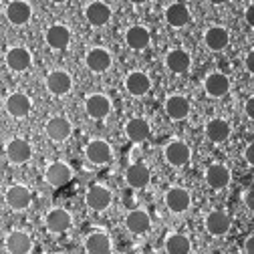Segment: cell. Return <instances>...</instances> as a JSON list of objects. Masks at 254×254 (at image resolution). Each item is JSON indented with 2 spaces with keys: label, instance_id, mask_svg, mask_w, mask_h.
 I'll return each instance as SVG.
<instances>
[{
  "label": "cell",
  "instance_id": "cell-1",
  "mask_svg": "<svg viewBox=\"0 0 254 254\" xmlns=\"http://www.w3.org/2000/svg\"><path fill=\"white\" fill-rule=\"evenodd\" d=\"M45 133L51 141L55 143H63V141H67L73 133V123L67 119V117H63V115H55L51 117L47 123H45Z\"/></svg>",
  "mask_w": 254,
  "mask_h": 254
},
{
  "label": "cell",
  "instance_id": "cell-2",
  "mask_svg": "<svg viewBox=\"0 0 254 254\" xmlns=\"http://www.w3.org/2000/svg\"><path fill=\"white\" fill-rule=\"evenodd\" d=\"M30 200H33V196H30V190L24 184H12V186L6 188V192H4V202L14 212L26 210L30 206Z\"/></svg>",
  "mask_w": 254,
  "mask_h": 254
},
{
  "label": "cell",
  "instance_id": "cell-3",
  "mask_svg": "<svg viewBox=\"0 0 254 254\" xmlns=\"http://www.w3.org/2000/svg\"><path fill=\"white\" fill-rule=\"evenodd\" d=\"M4 151H6V157L8 162L14 164V166H22L26 164L30 157H33V147H30V143L22 137H12L6 141L4 145Z\"/></svg>",
  "mask_w": 254,
  "mask_h": 254
},
{
  "label": "cell",
  "instance_id": "cell-4",
  "mask_svg": "<svg viewBox=\"0 0 254 254\" xmlns=\"http://www.w3.org/2000/svg\"><path fill=\"white\" fill-rule=\"evenodd\" d=\"M45 226L53 234H63L73 226V216L65 208H53L45 216Z\"/></svg>",
  "mask_w": 254,
  "mask_h": 254
},
{
  "label": "cell",
  "instance_id": "cell-5",
  "mask_svg": "<svg viewBox=\"0 0 254 254\" xmlns=\"http://www.w3.org/2000/svg\"><path fill=\"white\" fill-rule=\"evenodd\" d=\"M4 63L12 73H24L33 65V55L24 47H10L4 55Z\"/></svg>",
  "mask_w": 254,
  "mask_h": 254
},
{
  "label": "cell",
  "instance_id": "cell-6",
  "mask_svg": "<svg viewBox=\"0 0 254 254\" xmlns=\"http://www.w3.org/2000/svg\"><path fill=\"white\" fill-rule=\"evenodd\" d=\"M85 155L93 166H105V164L111 162L113 149L105 139H91L85 145Z\"/></svg>",
  "mask_w": 254,
  "mask_h": 254
},
{
  "label": "cell",
  "instance_id": "cell-7",
  "mask_svg": "<svg viewBox=\"0 0 254 254\" xmlns=\"http://www.w3.org/2000/svg\"><path fill=\"white\" fill-rule=\"evenodd\" d=\"M4 16L12 26H24L33 18V6L24 0H12L4 6Z\"/></svg>",
  "mask_w": 254,
  "mask_h": 254
},
{
  "label": "cell",
  "instance_id": "cell-8",
  "mask_svg": "<svg viewBox=\"0 0 254 254\" xmlns=\"http://www.w3.org/2000/svg\"><path fill=\"white\" fill-rule=\"evenodd\" d=\"M85 65L89 71L93 73H105L111 69L113 65V57L107 49L103 47H95V49H89L87 55H85Z\"/></svg>",
  "mask_w": 254,
  "mask_h": 254
},
{
  "label": "cell",
  "instance_id": "cell-9",
  "mask_svg": "<svg viewBox=\"0 0 254 254\" xmlns=\"http://www.w3.org/2000/svg\"><path fill=\"white\" fill-rule=\"evenodd\" d=\"M164 157H166V162L174 168H184L188 162H190V157H192V151H190V145L180 141V139H174L170 141L166 147H164Z\"/></svg>",
  "mask_w": 254,
  "mask_h": 254
},
{
  "label": "cell",
  "instance_id": "cell-10",
  "mask_svg": "<svg viewBox=\"0 0 254 254\" xmlns=\"http://www.w3.org/2000/svg\"><path fill=\"white\" fill-rule=\"evenodd\" d=\"M4 109H6V113H8L10 117H14V119H24V117L30 113V109H33V101H30V97H28L26 93L16 91V93H10L8 97H6Z\"/></svg>",
  "mask_w": 254,
  "mask_h": 254
},
{
  "label": "cell",
  "instance_id": "cell-11",
  "mask_svg": "<svg viewBox=\"0 0 254 254\" xmlns=\"http://www.w3.org/2000/svg\"><path fill=\"white\" fill-rule=\"evenodd\" d=\"M111 192L105 188V186H99V184H95L87 190V194H85V204L89 210H95V212H103L111 206Z\"/></svg>",
  "mask_w": 254,
  "mask_h": 254
},
{
  "label": "cell",
  "instance_id": "cell-12",
  "mask_svg": "<svg viewBox=\"0 0 254 254\" xmlns=\"http://www.w3.org/2000/svg\"><path fill=\"white\" fill-rule=\"evenodd\" d=\"M45 180L53 188H63V186H67L73 180V170L65 162H53L45 170Z\"/></svg>",
  "mask_w": 254,
  "mask_h": 254
},
{
  "label": "cell",
  "instance_id": "cell-13",
  "mask_svg": "<svg viewBox=\"0 0 254 254\" xmlns=\"http://www.w3.org/2000/svg\"><path fill=\"white\" fill-rule=\"evenodd\" d=\"M45 85H47V91L57 95V97H63V95H67L71 89H73V79L67 71L63 69H55L47 75L45 79Z\"/></svg>",
  "mask_w": 254,
  "mask_h": 254
},
{
  "label": "cell",
  "instance_id": "cell-14",
  "mask_svg": "<svg viewBox=\"0 0 254 254\" xmlns=\"http://www.w3.org/2000/svg\"><path fill=\"white\" fill-rule=\"evenodd\" d=\"M85 111L91 119H105L111 113V99L103 93H93L85 99Z\"/></svg>",
  "mask_w": 254,
  "mask_h": 254
},
{
  "label": "cell",
  "instance_id": "cell-15",
  "mask_svg": "<svg viewBox=\"0 0 254 254\" xmlns=\"http://www.w3.org/2000/svg\"><path fill=\"white\" fill-rule=\"evenodd\" d=\"M164 202H166V206H168L170 212L182 214V212H186L190 208V204H192V196H190V192H188L186 188L176 186V188H170L168 192H166Z\"/></svg>",
  "mask_w": 254,
  "mask_h": 254
},
{
  "label": "cell",
  "instance_id": "cell-16",
  "mask_svg": "<svg viewBox=\"0 0 254 254\" xmlns=\"http://www.w3.org/2000/svg\"><path fill=\"white\" fill-rule=\"evenodd\" d=\"M45 41L53 51H65L71 45V30L65 24H51L45 33Z\"/></svg>",
  "mask_w": 254,
  "mask_h": 254
},
{
  "label": "cell",
  "instance_id": "cell-17",
  "mask_svg": "<svg viewBox=\"0 0 254 254\" xmlns=\"http://www.w3.org/2000/svg\"><path fill=\"white\" fill-rule=\"evenodd\" d=\"M4 246L8 254H30L33 252V238L22 230H12L4 238Z\"/></svg>",
  "mask_w": 254,
  "mask_h": 254
},
{
  "label": "cell",
  "instance_id": "cell-18",
  "mask_svg": "<svg viewBox=\"0 0 254 254\" xmlns=\"http://www.w3.org/2000/svg\"><path fill=\"white\" fill-rule=\"evenodd\" d=\"M204 226H206L208 234H212V236H224L232 226V220H230V216L226 212L214 210V212H210L206 216Z\"/></svg>",
  "mask_w": 254,
  "mask_h": 254
},
{
  "label": "cell",
  "instance_id": "cell-19",
  "mask_svg": "<svg viewBox=\"0 0 254 254\" xmlns=\"http://www.w3.org/2000/svg\"><path fill=\"white\" fill-rule=\"evenodd\" d=\"M125 89H127V93H131L133 97H143L151 89V79L143 71H131L125 77Z\"/></svg>",
  "mask_w": 254,
  "mask_h": 254
},
{
  "label": "cell",
  "instance_id": "cell-20",
  "mask_svg": "<svg viewBox=\"0 0 254 254\" xmlns=\"http://www.w3.org/2000/svg\"><path fill=\"white\" fill-rule=\"evenodd\" d=\"M125 182H127V186L133 188V190H143L151 182V172L143 164H131L129 168H127V172H125Z\"/></svg>",
  "mask_w": 254,
  "mask_h": 254
},
{
  "label": "cell",
  "instance_id": "cell-21",
  "mask_svg": "<svg viewBox=\"0 0 254 254\" xmlns=\"http://www.w3.org/2000/svg\"><path fill=\"white\" fill-rule=\"evenodd\" d=\"M111 6L105 2H89L85 6V18L93 26H105L111 20Z\"/></svg>",
  "mask_w": 254,
  "mask_h": 254
},
{
  "label": "cell",
  "instance_id": "cell-22",
  "mask_svg": "<svg viewBox=\"0 0 254 254\" xmlns=\"http://www.w3.org/2000/svg\"><path fill=\"white\" fill-rule=\"evenodd\" d=\"M125 228L131 234H145L151 228V218L145 210H131L125 216Z\"/></svg>",
  "mask_w": 254,
  "mask_h": 254
},
{
  "label": "cell",
  "instance_id": "cell-23",
  "mask_svg": "<svg viewBox=\"0 0 254 254\" xmlns=\"http://www.w3.org/2000/svg\"><path fill=\"white\" fill-rule=\"evenodd\" d=\"M125 43L129 49L133 51H143L149 47L151 43V35H149V30L141 24H135V26H129L127 28V33H125Z\"/></svg>",
  "mask_w": 254,
  "mask_h": 254
},
{
  "label": "cell",
  "instance_id": "cell-24",
  "mask_svg": "<svg viewBox=\"0 0 254 254\" xmlns=\"http://www.w3.org/2000/svg\"><path fill=\"white\" fill-rule=\"evenodd\" d=\"M164 109H166L170 119L182 121L190 115V101L184 97V95H170L164 103Z\"/></svg>",
  "mask_w": 254,
  "mask_h": 254
},
{
  "label": "cell",
  "instance_id": "cell-25",
  "mask_svg": "<svg viewBox=\"0 0 254 254\" xmlns=\"http://www.w3.org/2000/svg\"><path fill=\"white\" fill-rule=\"evenodd\" d=\"M206 184L214 190H222V188H226L232 180V174L226 166H222V164H212L208 170H206Z\"/></svg>",
  "mask_w": 254,
  "mask_h": 254
},
{
  "label": "cell",
  "instance_id": "cell-26",
  "mask_svg": "<svg viewBox=\"0 0 254 254\" xmlns=\"http://www.w3.org/2000/svg\"><path fill=\"white\" fill-rule=\"evenodd\" d=\"M190 65H192V59H190V53L184 49H172L166 55V67L176 75L186 73L190 69Z\"/></svg>",
  "mask_w": 254,
  "mask_h": 254
},
{
  "label": "cell",
  "instance_id": "cell-27",
  "mask_svg": "<svg viewBox=\"0 0 254 254\" xmlns=\"http://www.w3.org/2000/svg\"><path fill=\"white\" fill-rule=\"evenodd\" d=\"M204 89L210 97H224L230 89V81L224 73H212L204 81Z\"/></svg>",
  "mask_w": 254,
  "mask_h": 254
},
{
  "label": "cell",
  "instance_id": "cell-28",
  "mask_svg": "<svg viewBox=\"0 0 254 254\" xmlns=\"http://www.w3.org/2000/svg\"><path fill=\"white\" fill-rule=\"evenodd\" d=\"M232 129H230V123L226 119H210L206 123V135L210 141L214 143H222L230 137Z\"/></svg>",
  "mask_w": 254,
  "mask_h": 254
},
{
  "label": "cell",
  "instance_id": "cell-29",
  "mask_svg": "<svg viewBox=\"0 0 254 254\" xmlns=\"http://www.w3.org/2000/svg\"><path fill=\"white\" fill-rule=\"evenodd\" d=\"M230 41V35H228V30L224 26H210L206 30V35H204V43L210 51H222Z\"/></svg>",
  "mask_w": 254,
  "mask_h": 254
},
{
  "label": "cell",
  "instance_id": "cell-30",
  "mask_svg": "<svg viewBox=\"0 0 254 254\" xmlns=\"http://www.w3.org/2000/svg\"><path fill=\"white\" fill-rule=\"evenodd\" d=\"M149 133H151V127H149V123H147L145 119H141V117H133V119H129V121L125 123V135L129 137L131 141H135V143L147 139Z\"/></svg>",
  "mask_w": 254,
  "mask_h": 254
},
{
  "label": "cell",
  "instance_id": "cell-31",
  "mask_svg": "<svg viewBox=\"0 0 254 254\" xmlns=\"http://www.w3.org/2000/svg\"><path fill=\"white\" fill-rule=\"evenodd\" d=\"M85 250L89 254H109L111 252V238L105 232H91L85 238Z\"/></svg>",
  "mask_w": 254,
  "mask_h": 254
},
{
  "label": "cell",
  "instance_id": "cell-32",
  "mask_svg": "<svg viewBox=\"0 0 254 254\" xmlns=\"http://www.w3.org/2000/svg\"><path fill=\"white\" fill-rule=\"evenodd\" d=\"M166 20H168V24L170 26H174V28H184L188 22H190V10H188V6L186 4H182V2H174V4H170L168 8H166Z\"/></svg>",
  "mask_w": 254,
  "mask_h": 254
},
{
  "label": "cell",
  "instance_id": "cell-33",
  "mask_svg": "<svg viewBox=\"0 0 254 254\" xmlns=\"http://www.w3.org/2000/svg\"><path fill=\"white\" fill-rule=\"evenodd\" d=\"M164 246H166L168 254H190V250H192V242H190V238L184 236V234H178V232L170 234L166 238Z\"/></svg>",
  "mask_w": 254,
  "mask_h": 254
},
{
  "label": "cell",
  "instance_id": "cell-34",
  "mask_svg": "<svg viewBox=\"0 0 254 254\" xmlns=\"http://www.w3.org/2000/svg\"><path fill=\"white\" fill-rule=\"evenodd\" d=\"M244 204H246L248 210L254 212V186H252L250 190H246V194H244Z\"/></svg>",
  "mask_w": 254,
  "mask_h": 254
},
{
  "label": "cell",
  "instance_id": "cell-35",
  "mask_svg": "<svg viewBox=\"0 0 254 254\" xmlns=\"http://www.w3.org/2000/svg\"><path fill=\"white\" fill-rule=\"evenodd\" d=\"M244 65H246V71L254 75V51H250V53L246 55V59H244Z\"/></svg>",
  "mask_w": 254,
  "mask_h": 254
},
{
  "label": "cell",
  "instance_id": "cell-36",
  "mask_svg": "<svg viewBox=\"0 0 254 254\" xmlns=\"http://www.w3.org/2000/svg\"><path fill=\"white\" fill-rule=\"evenodd\" d=\"M244 18L250 26H254V4H248L246 6V12H244Z\"/></svg>",
  "mask_w": 254,
  "mask_h": 254
},
{
  "label": "cell",
  "instance_id": "cell-37",
  "mask_svg": "<svg viewBox=\"0 0 254 254\" xmlns=\"http://www.w3.org/2000/svg\"><path fill=\"white\" fill-rule=\"evenodd\" d=\"M244 157H246V162H248L250 166H254V143H250V145L246 147V151H244Z\"/></svg>",
  "mask_w": 254,
  "mask_h": 254
},
{
  "label": "cell",
  "instance_id": "cell-38",
  "mask_svg": "<svg viewBox=\"0 0 254 254\" xmlns=\"http://www.w3.org/2000/svg\"><path fill=\"white\" fill-rule=\"evenodd\" d=\"M244 111H246V115L254 121V97H250L248 101H246V105H244Z\"/></svg>",
  "mask_w": 254,
  "mask_h": 254
},
{
  "label": "cell",
  "instance_id": "cell-39",
  "mask_svg": "<svg viewBox=\"0 0 254 254\" xmlns=\"http://www.w3.org/2000/svg\"><path fill=\"white\" fill-rule=\"evenodd\" d=\"M244 252H246V254H254V234L246 238V242H244Z\"/></svg>",
  "mask_w": 254,
  "mask_h": 254
}]
</instances>
